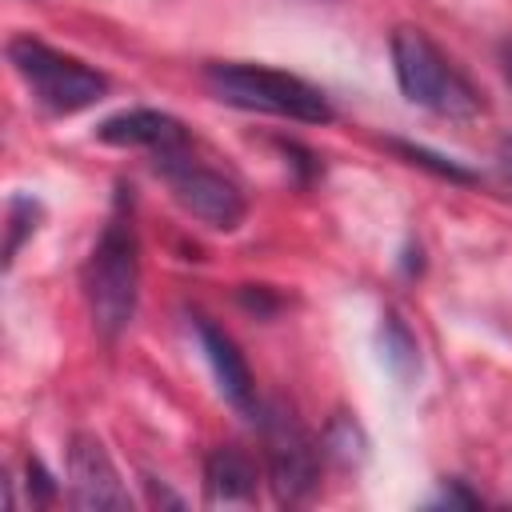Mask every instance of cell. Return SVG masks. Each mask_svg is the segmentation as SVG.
Instances as JSON below:
<instances>
[{"mask_svg":"<svg viewBox=\"0 0 512 512\" xmlns=\"http://www.w3.org/2000/svg\"><path fill=\"white\" fill-rule=\"evenodd\" d=\"M84 288H88L96 332L116 340L132 324L136 296H140V240L132 224V196H124V188L84 264Z\"/></svg>","mask_w":512,"mask_h":512,"instance_id":"obj_1","label":"cell"},{"mask_svg":"<svg viewBox=\"0 0 512 512\" xmlns=\"http://www.w3.org/2000/svg\"><path fill=\"white\" fill-rule=\"evenodd\" d=\"M204 84L220 104H232L244 112H268V116H284V120H300V124H332L336 120L328 96L292 72H276V68H260V64H208Z\"/></svg>","mask_w":512,"mask_h":512,"instance_id":"obj_2","label":"cell"},{"mask_svg":"<svg viewBox=\"0 0 512 512\" xmlns=\"http://www.w3.org/2000/svg\"><path fill=\"white\" fill-rule=\"evenodd\" d=\"M392 68L400 92L448 120H468L480 112V92L448 64V56L420 32V28H396L392 32Z\"/></svg>","mask_w":512,"mask_h":512,"instance_id":"obj_3","label":"cell"},{"mask_svg":"<svg viewBox=\"0 0 512 512\" xmlns=\"http://www.w3.org/2000/svg\"><path fill=\"white\" fill-rule=\"evenodd\" d=\"M8 60L20 72V80L32 88L36 104L56 112V116L84 112L96 100H104V92H108V80L96 68H88L76 56L56 52V48L32 40V36L8 40Z\"/></svg>","mask_w":512,"mask_h":512,"instance_id":"obj_4","label":"cell"},{"mask_svg":"<svg viewBox=\"0 0 512 512\" xmlns=\"http://www.w3.org/2000/svg\"><path fill=\"white\" fill-rule=\"evenodd\" d=\"M260 432H264V460H268V484L280 504H300L320 484V444L308 436V428L284 408L280 400L260 404Z\"/></svg>","mask_w":512,"mask_h":512,"instance_id":"obj_5","label":"cell"},{"mask_svg":"<svg viewBox=\"0 0 512 512\" xmlns=\"http://www.w3.org/2000/svg\"><path fill=\"white\" fill-rule=\"evenodd\" d=\"M156 172L164 176L168 192L176 196V204H180L188 216H196L200 224L220 228V232L240 228L248 204H244V192H240L228 176H220L216 168H204V164L188 160L184 148L160 152V156H156Z\"/></svg>","mask_w":512,"mask_h":512,"instance_id":"obj_6","label":"cell"},{"mask_svg":"<svg viewBox=\"0 0 512 512\" xmlns=\"http://www.w3.org/2000/svg\"><path fill=\"white\" fill-rule=\"evenodd\" d=\"M68 500L84 512H120L132 504L108 448L92 432H76L68 444Z\"/></svg>","mask_w":512,"mask_h":512,"instance_id":"obj_7","label":"cell"},{"mask_svg":"<svg viewBox=\"0 0 512 512\" xmlns=\"http://www.w3.org/2000/svg\"><path fill=\"white\" fill-rule=\"evenodd\" d=\"M96 140L116 144V148H152L160 152H176L188 144V132L176 116L160 112V108H124L108 120H100Z\"/></svg>","mask_w":512,"mask_h":512,"instance_id":"obj_8","label":"cell"},{"mask_svg":"<svg viewBox=\"0 0 512 512\" xmlns=\"http://www.w3.org/2000/svg\"><path fill=\"white\" fill-rule=\"evenodd\" d=\"M196 332H200V344H204V356H208V364H212V376H216V384H220V392H224V400L236 408V412H244V416H260V400H256V384H252V372H248V360H244V352L236 348V340L224 332V328H216L212 320H196Z\"/></svg>","mask_w":512,"mask_h":512,"instance_id":"obj_9","label":"cell"},{"mask_svg":"<svg viewBox=\"0 0 512 512\" xmlns=\"http://www.w3.org/2000/svg\"><path fill=\"white\" fill-rule=\"evenodd\" d=\"M256 480V460L236 444H220L204 460L208 504H248L256 500Z\"/></svg>","mask_w":512,"mask_h":512,"instance_id":"obj_10","label":"cell"},{"mask_svg":"<svg viewBox=\"0 0 512 512\" xmlns=\"http://www.w3.org/2000/svg\"><path fill=\"white\" fill-rule=\"evenodd\" d=\"M380 344H384V360H388V368H392L400 380H408V376L416 372L420 356H416V336L408 332V324H404L396 312H388V316H384Z\"/></svg>","mask_w":512,"mask_h":512,"instance_id":"obj_11","label":"cell"},{"mask_svg":"<svg viewBox=\"0 0 512 512\" xmlns=\"http://www.w3.org/2000/svg\"><path fill=\"white\" fill-rule=\"evenodd\" d=\"M388 148H392V152H400V156H404L408 164H420V168L436 172L440 180H456V184H476V172L460 168L456 160H444V156L428 152L424 144H408V140H388Z\"/></svg>","mask_w":512,"mask_h":512,"instance_id":"obj_12","label":"cell"},{"mask_svg":"<svg viewBox=\"0 0 512 512\" xmlns=\"http://www.w3.org/2000/svg\"><path fill=\"white\" fill-rule=\"evenodd\" d=\"M40 220V204L32 196H12L8 200V244H4V264H12L20 256V244L28 232H36Z\"/></svg>","mask_w":512,"mask_h":512,"instance_id":"obj_13","label":"cell"},{"mask_svg":"<svg viewBox=\"0 0 512 512\" xmlns=\"http://www.w3.org/2000/svg\"><path fill=\"white\" fill-rule=\"evenodd\" d=\"M324 448H328L332 456H340L344 464L360 460V456H364V440H360V432H356V420H352V416H336V420L328 424V432H324Z\"/></svg>","mask_w":512,"mask_h":512,"instance_id":"obj_14","label":"cell"},{"mask_svg":"<svg viewBox=\"0 0 512 512\" xmlns=\"http://www.w3.org/2000/svg\"><path fill=\"white\" fill-rule=\"evenodd\" d=\"M24 472H28V492H32V504H52V500H56V480H52V472H48V468H44L36 456H28Z\"/></svg>","mask_w":512,"mask_h":512,"instance_id":"obj_15","label":"cell"},{"mask_svg":"<svg viewBox=\"0 0 512 512\" xmlns=\"http://www.w3.org/2000/svg\"><path fill=\"white\" fill-rule=\"evenodd\" d=\"M500 160H504V172L512 176V136L504 140V148H500Z\"/></svg>","mask_w":512,"mask_h":512,"instance_id":"obj_16","label":"cell"},{"mask_svg":"<svg viewBox=\"0 0 512 512\" xmlns=\"http://www.w3.org/2000/svg\"><path fill=\"white\" fill-rule=\"evenodd\" d=\"M508 80H512V52H508Z\"/></svg>","mask_w":512,"mask_h":512,"instance_id":"obj_17","label":"cell"}]
</instances>
